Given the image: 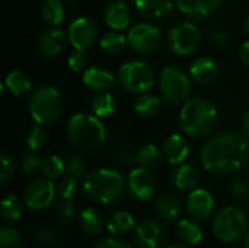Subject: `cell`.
Returning a JSON list of instances; mask_svg holds the SVG:
<instances>
[{"label":"cell","instance_id":"1","mask_svg":"<svg viewBox=\"0 0 249 248\" xmlns=\"http://www.w3.org/2000/svg\"><path fill=\"white\" fill-rule=\"evenodd\" d=\"M248 152L247 137L233 132H222L204 143L200 161L206 171L223 175L241 170L247 162Z\"/></svg>","mask_w":249,"mask_h":248},{"label":"cell","instance_id":"2","mask_svg":"<svg viewBox=\"0 0 249 248\" xmlns=\"http://www.w3.org/2000/svg\"><path fill=\"white\" fill-rule=\"evenodd\" d=\"M217 123L216 107L204 98H190L181 108L178 124L179 129L194 139L207 136Z\"/></svg>","mask_w":249,"mask_h":248},{"label":"cell","instance_id":"3","mask_svg":"<svg viewBox=\"0 0 249 248\" xmlns=\"http://www.w3.org/2000/svg\"><path fill=\"white\" fill-rule=\"evenodd\" d=\"M70 143L79 151H95L107 142V129L95 114H73L66 126Z\"/></svg>","mask_w":249,"mask_h":248},{"label":"cell","instance_id":"4","mask_svg":"<svg viewBox=\"0 0 249 248\" xmlns=\"http://www.w3.org/2000/svg\"><path fill=\"white\" fill-rule=\"evenodd\" d=\"M125 189L123 175L112 168H99L83 180V193L93 203L109 205L121 197Z\"/></svg>","mask_w":249,"mask_h":248},{"label":"cell","instance_id":"5","mask_svg":"<svg viewBox=\"0 0 249 248\" xmlns=\"http://www.w3.org/2000/svg\"><path fill=\"white\" fill-rule=\"evenodd\" d=\"M28 110L36 124L50 126L58 120L63 111V98L60 91L53 85L36 88L28 101Z\"/></svg>","mask_w":249,"mask_h":248},{"label":"cell","instance_id":"6","mask_svg":"<svg viewBox=\"0 0 249 248\" xmlns=\"http://www.w3.org/2000/svg\"><path fill=\"white\" fill-rule=\"evenodd\" d=\"M247 227V215L241 208L236 206H226L220 209L213 219V234L225 244L239 241L245 235Z\"/></svg>","mask_w":249,"mask_h":248},{"label":"cell","instance_id":"7","mask_svg":"<svg viewBox=\"0 0 249 248\" xmlns=\"http://www.w3.org/2000/svg\"><path fill=\"white\" fill-rule=\"evenodd\" d=\"M158 83L162 98L172 105L185 101L191 89L190 76L182 67L175 64L162 69Z\"/></svg>","mask_w":249,"mask_h":248},{"label":"cell","instance_id":"8","mask_svg":"<svg viewBox=\"0 0 249 248\" xmlns=\"http://www.w3.org/2000/svg\"><path fill=\"white\" fill-rule=\"evenodd\" d=\"M118 80L121 86L134 94H143L155 85L153 67L142 60L124 63L118 70Z\"/></svg>","mask_w":249,"mask_h":248},{"label":"cell","instance_id":"9","mask_svg":"<svg viewBox=\"0 0 249 248\" xmlns=\"http://www.w3.org/2000/svg\"><path fill=\"white\" fill-rule=\"evenodd\" d=\"M201 32L197 25L191 22H179L168 32V47L178 56L193 54L200 44Z\"/></svg>","mask_w":249,"mask_h":248},{"label":"cell","instance_id":"10","mask_svg":"<svg viewBox=\"0 0 249 248\" xmlns=\"http://www.w3.org/2000/svg\"><path fill=\"white\" fill-rule=\"evenodd\" d=\"M127 41L133 51L147 56V54L155 53L159 48L162 42V35H160V31L155 25L142 22V23L134 25L128 31Z\"/></svg>","mask_w":249,"mask_h":248},{"label":"cell","instance_id":"11","mask_svg":"<svg viewBox=\"0 0 249 248\" xmlns=\"http://www.w3.org/2000/svg\"><path fill=\"white\" fill-rule=\"evenodd\" d=\"M136 248H168V232L155 219L146 218L134 228Z\"/></svg>","mask_w":249,"mask_h":248},{"label":"cell","instance_id":"12","mask_svg":"<svg viewBox=\"0 0 249 248\" xmlns=\"http://www.w3.org/2000/svg\"><path fill=\"white\" fill-rule=\"evenodd\" d=\"M57 194V187L54 181L41 178L32 181L23 191V203L32 210H42L48 208Z\"/></svg>","mask_w":249,"mask_h":248},{"label":"cell","instance_id":"13","mask_svg":"<svg viewBox=\"0 0 249 248\" xmlns=\"http://www.w3.org/2000/svg\"><path fill=\"white\" fill-rule=\"evenodd\" d=\"M67 37L70 44L76 50H88L90 48L98 37V28L96 23L86 16L76 18L67 29Z\"/></svg>","mask_w":249,"mask_h":248},{"label":"cell","instance_id":"14","mask_svg":"<svg viewBox=\"0 0 249 248\" xmlns=\"http://www.w3.org/2000/svg\"><path fill=\"white\" fill-rule=\"evenodd\" d=\"M127 190L136 200H147L153 196L156 190V180L150 170L143 167L130 171L127 178Z\"/></svg>","mask_w":249,"mask_h":248},{"label":"cell","instance_id":"15","mask_svg":"<svg viewBox=\"0 0 249 248\" xmlns=\"http://www.w3.org/2000/svg\"><path fill=\"white\" fill-rule=\"evenodd\" d=\"M214 212V199L206 189H194L187 197V213L190 218L203 222Z\"/></svg>","mask_w":249,"mask_h":248},{"label":"cell","instance_id":"16","mask_svg":"<svg viewBox=\"0 0 249 248\" xmlns=\"http://www.w3.org/2000/svg\"><path fill=\"white\" fill-rule=\"evenodd\" d=\"M188 73L200 85H213L220 77V67L212 57H197L190 63Z\"/></svg>","mask_w":249,"mask_h":248},{"label":"cell","instance_id":"17","mask_svg":"<svg viewBox=\"0 0 249 248\" xmlns=\"http://www.w3.org/2000/svg\"><path fill=\"white\" fill-rule=\"evenodd\" d=\"M69 37L58 28H50L39 34L38 37V48L45 57L58 56L67 45Z\"/></svg>","mask_w":249,"mask_h":248},{"label":"cell","instance_id":"18","mask_svg":"<svg viewBox=\"0 0 249 248\" xmlns=\"http://www.w3.org/2000/svg\"><path fill=\"white\" fill-rule=\"evenodd\" d=\"M104 19L107 25L114 31H123L128 28L131 16L128 6L123 0H111L104 9Z\"/></svg>","mask_w":249,"mask_h":248},{"label":"cell","instance_id":"19","mask_svg":"<svg viewBox=\"0 0 249 248\" xmlns=\"http://www.w3.org/2000/svg\"><path fill=\"white\" fill-rule=\"evenodd\" d=\"M114 82V73L102 66H90L86 70H83V83L92 91H108L109 88H112Z\"/></svg>","mask_w":249,"mask_h":248},{"label":"cell","instance_id":"20","mask_svg":"<svg viewBox=\"0 0 249 248\" xmlns=\"http://www.w3.org/2000/svg\"><path fill=\"white\" fill-rule=\"evenodd\" d=\"M190 155V145L182 134L174 133L163 143V156L172 165L185 162Z\"/></svg>","mask_w":249,"mask_h":248},{"label":"cell","instance_id":"21","mask_svg":"<svg viewBox=\"0 0 249 248\" xmlns=\"http://www.w3.org/2000/svg\"><path fill=\"white\" fill-rule=\"evenodd\" d=\"M174 0H134L136 9L140 12L142 16L158 20L169 16L175 7Z\"/></svg>","mask_w":249,"mask_h":248},{"label":"cell","instance_id":"22","mask_svg":"<svg viewBox=\"0 0 249 248\" xmlns=\"http://www.w3.org/2000/svg\"><path fill=\"white\" fill-rule=\"evenodd\" d=\"M222 0H177L178 10L191 18V19H203L217 10Z\"/></svg>","mask_w":249,"mask_h":248},{"label":"cell","instance_id":"23","mask_svg":"<svg viewBox=\"0 0 249 248\" xmlns=\"http://www.w3.org/2000/svg\"><path fill=\"white\" fill-rule=\"evenodd\" d=\"M171 181L178 190H194L200 183V172L193 164H179L171 174Z\"/></svg>","mask_w":249,"mask_h":248},{"label":"cell","instance_id":"24","mask_svg":"<svg viewBox=\"0 0 249 248\" xmlns=\"http://www.w3.org/2000/svg\"><path fill=\"white\" fill-rule=\"evenodd\" d=\"M136 228V221L131 213L125 210H117L107 219V229L117 237H123Z\"/></svg>","mask_w":249,"mask_h":248},{"label":"cell","instance_id":"25","mask_svg":"<svg viewBox=\"0 0 249 248\" xmlns=\"http://www.w3.org/2000/svg\"><path fill=\"white\" fill-rule=\"evenodd\" d=\"M181 202L177 196L174 194H162L156 203H155V210L158 213V216L163 221H175L177 218H179L181 215Z\"/></svg>","mask_w":249,"mask_h":248},{"label":"cell","instance_id":"26","mask_svg":"<svg viewBox=\"0 0 249 248\" xmlns=\"http://www.w3.org/2000/svg\"><path fill=\"white\" fill-rule=\"evenodd\" d=\"M79 221L82 225V229L88 234V235H99L104 229V227L107 225V222L104 221L102 213L95 209V208H86L80 212L79 215Z\"/></svg>","mask_w":249,"mask_h":248},{"label":"cell","instance_id":"27","mask_svg":"<svg viewBox=\"0 0 249 248\" xmlns=\"http://www.w3.org/2000/svg\"><path fill=\"white\" fill-rule=\"evenodd\" d=\"M177 235L182 243L188 246L200 244L204 237L203 229L196 219H181L177 225Z\"/></svg>","mask_w":249,"mask_h":248},{"label":"cell","instance_id":"28","mask_svg":"<svg viewBox=\"0 0 249 248\" xmlns=\"http://www.w3.org/2000/svg\"><path fill=\"white\" fill-rule=\"evenodd\" d=\"M3 86L15 96H20L25 95L31 91L32 88V82L28 77L26 73H23L22 70H12L6 75L4 77V83Z\"/></svg>","mask_w":249,"mask_h":248},{"label":"cell","instance_id":"29","mask_svg":"<svg viewBox=\"0 0 249 248\" xmlns=\"http://www.w3.org/2000/svg\"><path fill=\"white\" fill-rule=\"evenodd\" d=\"M162 108V99L156 95L143 92L142 95L137 96L136 102H134V111L137 115L143 117V118H150L153 115H156Z\"/></svg>","mask_w":249,"mask_h":248},{"label":"cell","instance_id":"30","mask_svg":"<svg viewBox=\"0 0 249 248\" xmlns=\"http://www.w3.org/2000/svg\"><path fill=\"white\" fill-rule=\"evenodd\" d=\"M128 44L127 41V35L121 34L120 31H109V32H105L102 37H101V41H99V45H101V50L108 54V56H117L120 54L125 45Z\"/></svg>","mask_w":249,"mask_h":248},{"label":"cell","instance_id":"31","mask_svg":"<svg viewBox=\"0 0 249 248\" xmlns=\"http://www.w3.org/2000/svg\"><path fill=\"white\" fill-rule=\"evenodd\" d=\"M163 159V151H160L156 145L147 143L142 146L137 152V162L140 167L146 170H155L162 164Z\"/></svg>","mask_w":249,"mask_h":248},{"label":"cell","instance_id":"32","mask_svg":"<svg viewBox=\"0 0 249 248\" xmlns=\"http://www.w3.org/2000/svg\"><path fill=\"white\" fill-rule=\"evenodd\" d=\"M90 107H92V111L96 117L107 118L115 113V99L111 94L104 91V92H99L98 95L93 96Z\"/></svg>","mask_w":249,"mask_h":248},{"label":"cell","instance_id":"33","mask_svg":"<svg viewBox=\"0 0 249 248\" xmlns=\"http://www.w3.org/2000/svg\"><path fill=\"white\" fill-rule=\"evenodd\" d=\"M0 212H1V218L6 222H15L22 216L23 212V203L22 200L15 196V194H9L1 200V206H0Z\"/></svg>","mask_w":249,"mask_h":248},{"label":"cell","instance_id":"34","mask_svg":"<svg viewBox=\"0 0 249 248\" xmlns=\"http://www.w3.org/2000/svg\"><path fill=\"white\" fill-rule=\"evenodd\" d=\"M64 6L60 0H45L41 7V16L48 25H58L64 20Z\"/></svg>","mask_w":249,"mask_h":248},{"label":"cell","instance_id":"35","mask_svg":"<svg viewBox=\"0 0 249 248\" xmlns=\"http://www.w3.org/2000/svg\"><path fill=\"white\" fill-rule=\"evenodd\" d=\"M41 172H42L44 178L51 180V181H55L63 174H66V162L60 156L51 155V156H48L44 161L42 168H41Z\"/></svg>","mask_w":249,"mask_h":248},{"label":"cell","instance_id":"36","mask_svg":"<svg viewBox=\"0 0 249 248\" xmlns=\"http://www.w3.org/2000/svg\"><path fill=\"white\" fill-rule=\"evenodd\" d=\"M76 215V205L71 200H61L54 209V218L60 227H69L74 221Z\"/></svg>","mask_w":249,"mask_h":248},{"label":"cell","instance_id":"37","mask_svg":"<svg viewBox=\"0 0 249 248\" xmlns=\"http://www.w3.org/2000/svg\"><path fill=\"white\" fill-rule=\"evenodd\" d=\"M137 152L139 151L134 148L133 143L123 142L118 146H115V149L112 152V156H114V161L117 164H120V165H130L134 161H137Z\"/></svg>","mask_w":249,"mask_h":248},{"label":"cell","instance_id":"38","mask_svg":"<svg viewBox=\"0 0 249 248\" xmlns=\"http://www.w3.org/2000/svg\"><path fill=\"white\" fill-rule=\"evenodd\" d=\"M34 240L39 246L50 247V246L57 244L58 232L53 227H50V225H39V227H36L34 229Z\"/></svg>","mask_w":249,"mask_h":248},{"label":"cell","instance_id":"39","mask_svg":"<svg viewBox=\"0 0 249 248\" xmlns=\"http://www.w3.org/2000/svg\"><path fill=\"white\" fill-rule=\"evenodd\" d=\"M66 175L76 180L77 183L85 180L86 177V165L82 158L77 155H71L66 161Z\"/></svg>","mask_w":249,"mask_h":248},{"label":"cell","instance_id":"40","mask_svg":"<svg viewBox=\"0 0 249 248\" xmlns=\"http://www.w3.org/2000/svg\"><path fill=\"white\" fill-rule=\"evenodd\" d=\"M0 248H23L20 234L10 225L0 228Z\"/></svg>","mask_w":249,"mask_h":248},{"label":"cell","instance_id":"41","mask_svg":"<svg viewBox=\"0 0 249 248\" xmlns=\"http://www.w3.org/2000/svg\"><path fill=\"white\" fill-rule=\"evenodd\" d=\"M45 142H47V133L44 130V126L35 124L31 129V132L28 133V137H26V145H28L29 151L36 152V151L42 149Z\"/></svg>","mask_w":249,"mask_h":248},{"label":"cell","instance_id":"42","mask_svg":"<svg viewBox=\"0 0 249 248\" xmlns=\"http://www.w3.org/2000/svg\"><path fill=\"white\" fill-rule=\"evenodd\" d=\"M76 191H77V181L67 175L57 186V196L61 200H71L74 197Z\"/></svg>","mask_w":249,"mask_h":248},{"label":"cell","instance_id":"43","mask_svg":"<svg viewBox=\"0 0 249 248\" xmlns=\"http://www.w3.org/2000/svg\"><path fill=\"white\" fill-rule=\"evenodd\" d=\"M13 171H15V164H13L12 156L6 151H1V153H0V183L3 186L9 183V180L13 175Z\"/></svg>","mask_w":249,"mask_h":248},{"label":"cell","instance_id":"44","mask_svg":"<svg viewBox=\"0 0 249 248\" xmlns=\"http://www.w3.org/2000/svg\"><path fill=\"white\" fill-rule=\"evenodd\" d=\"M42 164H44V161H42L38 155H35V153H32V152L25 153L23 158H22V170H23V172L28 174V175H32V174L41 171Z\"/></svg>","mask_w":249,"mask_h":248},{"label":"cell","instance_id":"45","mask_svg":"<svg viewBox=\"0 0 249 248\" xmlns=\"http://www.w3.org/2000/svg\"><path fill=\"white\" fill-rule=\"evenodd\" d=\"M67 64L73 72H82L86 70V64H88V56L85 53V50H76L69 56L67 58Z\"/></svg>","mask_w":249,"mask_h":248},{"label":"cell","instance_id":"46","mask_svg":"<svg viewBox=\"0 0 249 248\" xmlns=\"http://www.w3.org/2000/svg\"><path fill=\"white\" fill-rule=\"evenodd\" d=\"M93 248H134L128 241H125L121 237L112 235V237H105L101 238L99 241L95 243Z\"/></svg>","mask_w":249,"mask_h":248},{"label":"cell","instance_id":"47","mask_svg":"<svg viewBox=\"0 0 249 248\" xmlns=\"http://www.w3.org/2000/svg\"><path fill=\"white\" fill-rule=\"evenodd\" d=\"M229 191L236 200L249 202V186L245 181H241V180L232 181L231 186H229Z\"/></svg>","mask_w":249,"mask_h":248},{"label":"cell","instance_id":"48","mask_svg":"<svg viewBox=\"0 0 249 248\" xmlns=\"http://www.w3.org/2000/svg\"><path fill=\"white\" fill-rule=\"evenodd\" d=\"M213 42L217 45V47H220V48H225V47H228V44H229V35L225 32V31H216L214 34H213Z\"/></svg>","mask_w":249,"mask_h":248},{"label":"cell","instance_id":"49","mask_svg":"<svg viewBox=\"0 0 249 248\" xmlns=\"http://www.w3.org/2000/svg\"><path fill=\"white\" fill-rule=\"evenodd\" d=\"M241 60L242 63L249 69V39H247L242 45H241V51H239Z\"/></svg>","mask_w":249,"mask_h":248},{"label":"cell","instance_id":"50","mask_svg":"<svg viewBox=\"0 0 249 248\" xmlns=\"http://www.w3.org/2000/svg\"><path fill=\"white\" fill-rule=\"evenodd\" d=\"M242 129H244L245 137L249 140V108L245 111V114L242 117Z\"/></svg>","mask_w":249,"mask_h":248},{"label":"cell","instance_id":"51","mask_svg":"<svg viewBox=\"0 0 249 248\" xmlns=\"http://www.w3.org/2000/svg\"><path fill=\"white\" fill-rule=\"evenodd\" d=\"M168 248H190V246L185 244V243H175V244L168 246Z\"/></svg>","mask_w":249,"mask_h":248},{"label":"cell","instance_id":"52","mask_svg":"<svg viewBox=\"0 0 249 248\" xmlns=\"http://www.w3.org/2000/svg\"><path fill=\"white\" fill-rule=\"evenodd\" d=\"M244 247L249 248V231L245 234V238H244Z\"/></svg>","mask_w":249,"mask_h":248},{"label":"cell","instance_id":"53","mask_svg":"<svg viewBox=\"0 0 249 248\" xmlns=\"http://www.w3.org/2000/svg\"><path fill=\"white\" fill-rule=\"evenodd\" d=\"M244 28H245V32L249 35V15L247 16V19H245V25H244Z\"/></svg>","mask_w":249,"mask_h":248},{"label":"cell","instance_id":"54","mask_svg":"<svg viewBox=\"0 0 249 248\" xmlns=\"http://www.w3.org/2000/svg\"><path fill=\"white\" fill-rule=\"evenodd\" d=\"M67 1H70V0H67Z\"/></svg>","mask_w":249,"mask_h":248}]
</instances>
